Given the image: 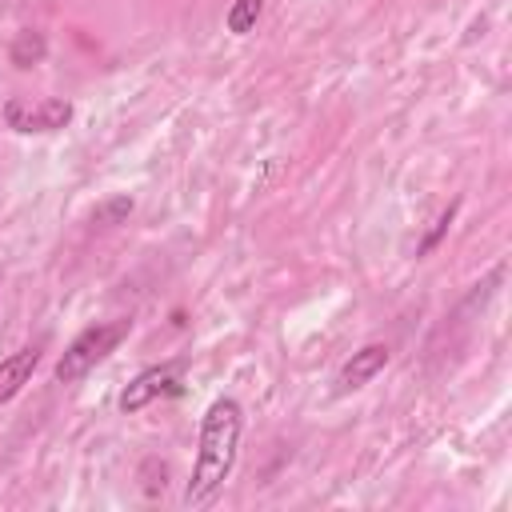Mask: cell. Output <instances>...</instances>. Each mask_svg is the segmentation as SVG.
<instances>
[{
  "label": "cell",
  "mask_w": 512,
  "mask_h": 512,
  "mask_svg": "<svg viewBox=\"0 0 512 512\" xmlns=\"http://www.w3.org/2000/svg\"><path fill=\"white\" fill-rule=\"evenodd\" d=\"M180 372H184V360H164V364L144 368V372L132 376L128 388L120 392V408H124V412H140V408H148L152 400L180 392Z\"/></svg>",
  "instance_id": "cell-4"
},
{
  "label": "cell",
  "mask_w": 512,
  "mask_h": 512,
  "mask_svg": "<svg viewBox=\"0 0 512 512\" xmlns=\"http://www.w3.org/2000/svg\"><path fill=\"white\" fill-rule=\"evenodd\" d=\"M44 52H48L44 36H40V32H28V28L16 32V40H12V48H8V56H12L16 68H32V64H40Z\"/></svg>",
  "instance_id": "cell-7"
},
{
  "label": "cell",
  "mask_w": 512,
  "mask_h": 512,
  "mask_svg": "<svg viewBox=\"0 0 512 512\" xmlns=\"http://www.w3.org/2000/svg\"><path fill=\"white\" fill-rule=\"evenodd\" d=\"M260 12H264V0H232V8H228V16H224V24H228V32L244 36V32H252V28H256Z\"/></svg>",
  "instance_id": "cell-8"
},
{
  "label": "cell",
  "mask_w": 512,
  "mask_h": 512,
  "mask_svg": "<svg viewBox=\"0 0 512 512\" xmlns=\"http://www.w3.org/2000/svg\"><path fill=\"white\" fill-rule=\"evenodd\" d=\"M128 212H132V196H108L92 208V220L96 224H120V220H128Z\"/></svg>",
  "instance_id": "cell-9"
},
{
  "label": "cell",
  "mask_w": 512,
  "mask_h": 512,
  "mask_svg": "<svg viewBox=\"0 0 512 512\" xmlns=\"http://www.w3.org/2000/svg\"><path fill=\"white\" fill-rule=\"evenodd\" d=\"M72 100H64V96H40V100H32V96H8L4 100V124L12 128V132H60L68 120H72Z\"/></svg>",
  "instance_id": "cell-3"
},
{
  "label": "cell",
  "mask_w": 512,
  "mask_h": 512,
  "mask_svg": "<svg viewBox=\"0 0 512 512\" xmlns=\"http://www.w3.org/2000/svg\"><path fill=\"white\" fill-rule=\"evenodd\" d=\"M240 432H244V408L232 396H216L200 420V436H196V460H192V480L184 488V504L188 508H204L212 504V496L224 488V480L236 468V452H240Z\"/></svg>",
  "instance_id": "cell-1"
},
{
  "label": "cell",
  "mask_w": 512,
  "mask_h": 512,
  "mask_svg": "<svg viewBox=\"0 0 512 512\" xmlns=\"http://www.w3.org/2000/svg\"><path fill=\"white\" fill-rule=\"evenodd\" d=\"M452 216H456V204H448V208H444V212H440V216L432 220V228H428V236H424V240H420V248H416L420 256H424V252H432V248L440 244V236H444V232L452 228Z\"/></svg>",
  "instance_id": "cell-10"
},
{
  "label": "cell",
  "mask_w": 512,
  "mask_h": 512,
  "mask_svg": "<svg viewBox=\"0 0 512 512\" xmlns=\"http://www.w3.org/2000/svg\"><path fill=\"white\" fill-rule=\"evenodd\" d=\"M132 320H104V324H88L56 360V380L60 384H76L84 380L108 352H116V344L128 336Z\"/></svg>",
  "instance_id": "cell-2"
},
{
  "label": "cell",
  "mask_w": 512,
  "mask_h": 512,
  "mask_svg": "<svg viewBox=\"0 0 512 512\" xmlns=\"http://www.w3.org/2000/svg\"><path fill=\"white\" fill-rule=\"evenodd\" d=\"M388 364V344H364L360 352H352L344 364H340V376H336V384L344 388V392H352V388H364L380 368Z\"/></svg>",
  "instance_id": "cell-5"
},
{
  "label": "cell",
  "mask_w": 512,
  "mask_h": 512,
  "mask_svg": "<svg viewBox=\"0 0 512 512\" xmlns=\"http://www.w3.org/2000/svg\"><path fill=\"white\" fill-rule=\"evenodd\" d=\"M36 364H40V348H16L12 356L0 360V408L32 380Z\"/></svg>",
  "instance_id": "cell-6"
}]
</instances>
